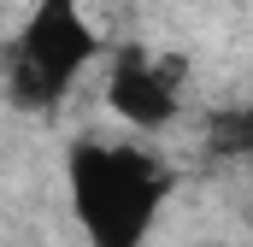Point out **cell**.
<instances>
[{"instance_id":"cell-1","label":"cell","mask_w":253,"mask_h":247,"mask_svg":"<svg viewBox=\"0 0 253 247\" xmlns=\"http://www.w3.org/2000/svg\"><path fill=\"white\" fill-rule=\"evenodd\" d=\"M65 177H71V200L88 230V247H141L159 212V194L171 188L159 159H147L141 147H106V141H77L65 159Z\"/></svg>"},{"instance_id":"cell-2","label":"cell","mask_w":253,"mask_h":247,"mask_svg":"<svg viewBox=\"0 0 253 247\" xmlns=\"http://www.w3.org/2000/svg\"><path fill=\"white\" fill-rule=\"evenodd\" d=\"M100 53V36L88 30L77 0H36L12 59H6V94L24 112H47L65 88L77 82V71Z\"/></svg>"},{"instance_id":"cell-3","label":"cell","mask_w":253,"mask_h":247,"mask_svg":"<svg viewBox=\"0 0 253 247\" xmlns=\"http://www.w3.org/2000/svg\"><path fill=\"white\" fill-rule=\"evenodd\" d=\"M177 71H183L177 59H141L135 47H124V53L112 59V82H106L112 112L129 118V124H141V129L171 124L177 118V88H183Z\"/></svg>"},{"instance_id":"cell-4","label":"cell","mask_w":253,"mask_h":247,"mask_svg":"<svg viewBox=\"0 0 253 247\" xmlns=\"http://www.w3.org/2000/svg\"><path fill=\"white\" fill-rule=\"evenodd\" d=\"M206 141H212L218 153H230V159L253 153V124H248V112H218V118L206 124Z\"/></svg>"}]
</instances>
